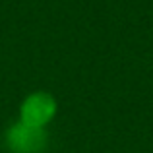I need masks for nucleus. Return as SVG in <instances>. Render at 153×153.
<instances>
[{"label":"nucleus","mask_w":153,"mask_h":153,"mask_svg":"<svg viewBox=\"0 0 153 153\" xmlns=\"http://www.w3.org/2000/svg\"><path fill=\"white\" fill-rule=\"evenodd\" d=\"M58 112V103L49 91H35L19 105V122L31 128H45Z\"/></svg>","instance_id":"f257e3e1"},{"label":"nucleus","mask_w":153,"mask_h":153,"mask_svg":"<svg viewBox=\"0 0 153 153\" xmlns=\"http://www.w3.org/2000/svg\"><path fill=\"white\" fill-rule=\"evenodd\" d=\"M4 140L12 153H43L49 138L45 128H31L18 120L6 130Z\"/></svg>","instance_id":"f03ea898"}]
</instances>
